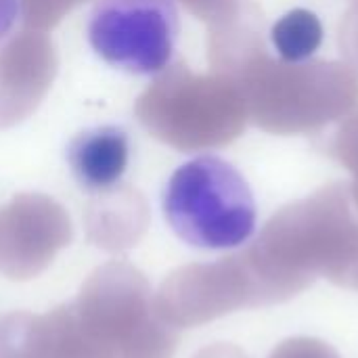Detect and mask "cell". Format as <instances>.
Returning a JSON list of instances; mask_svg holds the SVG:
<instances>
[{"instance_id":"cell-7","label":"cell","mask_w":358,"mask_h":358,"mask_svg":"<svg viewBox=\"0 0 358 358\" xmlns=\"http://www.w3.org/2000/svg\"><path fill=\"white\" fill-rule=\"evenodd\" d=\"M323 23L308 8H294L285 13L271 29L275 50L283 61H308L323 44Z\"/></svg>"},{"instance_id":"cell-3","label":"cell","mask_w":358,"mask_h":358,"mask_svg":"<svg viewBox=\"0 0 358 358\" xmlns=\"http://www.w3.org/2000/svg\"><path fill=\"white\" fill-rule=\"evenodd\" d=\"M178 31L174 0H96L86 27L94 55L132 76L164 71L174 59Z\"/></svg>"},{"instance_id":"cell-4","label":"cell","mask_w":358,"mask_h":358,"mask_svg":"<svg viewBox=\"0 0 358 358\" xmlns=\"http://www.w3.org/2000/svg\"><path fill=\"white\" fill-rule=\"evenodd\" d=\"M69 243V224L59 210L29 203L0 218V275L27 281L48 268Z\"/></svg>"},{"instance_id":"cell-5","label":"cell","mask_w":358,"mask_h":358,"mask_svg":"<svg viewBox=\"0 0 358 358\" xmlns=\"http://www.w3.org/2000/svg\"><path fill=\"white\" fill-rule=\"evenodd\" d=\"M0 358H103L84 336L71 304L44 315L13 313L0 323Z\"/></svg>"},{"instance_id":"cell-6","label":"cell","mask_w":358,"mask_h":358,"mask_svg":"<svg viewBox=\"0 0 358 358\" xmlns=\"http://www.w3.org/2000/svg\"><path fill=\"white\" fill-rule=\"evenodd\" d=\"M76 182L88 193L113 189L128 170L130 136L120 126H94L76 134L65 153Z\"/></svg>"},{"instance_id":"cell-8","label":"cell","mask_w":358,"mask_h":358,"mask_svg":"<svg viewBox=\"0 0 358 358\" xmlns=\"http://www.w3.org/2000/svg\"><path fill=\"white\" fill-rule=\"evenodd\" d=\"M21 13L19 0H0V40L13 29Z\"/></svg>"},{"instance_id":"cell-1","label":"cell","mask_w":358,"mask_h":358,"mask_svg":"<svg viewBox=\"0 0 358 358\" xmlns=\"http://www.w3.org/2000/svg\"><path fill=\"white\" fill-rule=\"evenodd\" d=\"M166 222L197 250H235L256 233L258 208L245 176L218 155L178 166L162 195Z\"/></svg>"},{"instance_id":"cell-2","label":"cell","mask_w":358,"mask_h":358,"mask_svg":"<svg viewBox=\"0 0 358 358\" xmlns=\"http://www.w3.org/2000/svg\"><path fill=\"white\" fill-rule=\"evenodd\" d=\"M71 310L103 358H168L172 336L159 321L143 273L126 262L96 268Z\"/></svg>"}]
</instances>
